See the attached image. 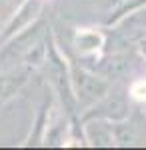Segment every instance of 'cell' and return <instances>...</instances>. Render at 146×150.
I'll return each mask as SVG.
<instances>
[{"instance_id":"obj_1","label":"cell","mask_w":146,"mask_h":150,"mask_svg":"<svg viewBox=\"0 0 146 150\" xmlns=\"http://www.w3.org/2000/svg\"><path fill=\"white\" fill-rule=\"evenodd\" d=\"M98 42H100V38H98L96 34H92V32L78 36V44H80V48H84V50L96 48V46H98Z\"/></svg>"},{"instance_id":"obj_2","label":"cell","mask_w":146,"mask_h":150,"mask_svg":"<svg viewBox=\"0 0 146 150\" xmlns=\"http://www.w3.org/2000/svg\"><path fill=\"white\" fill-rule=\"evenodd\" d=\"M132 96L136 100H146V82H136L132 86Z\"/></svg>"}]
</instances>
